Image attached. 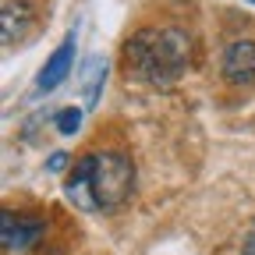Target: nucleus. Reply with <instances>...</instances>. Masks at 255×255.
Masks as SVG:
<instances>
[{
  "instance_id": "f257e3e1",
  "label": "nucleus",
  "mask_w": 255,
  "mask_h": 255,
  "mask_svg": "<svg viewBox=\"0 0 255 255\" xmlns=\"http://www.w3.org/2000/svg\"><path fill=\"white\" fill-rule=\"evenodd\" d=\"M64 191L85 213H114L135 191V163L128 152H117V149L89 152L68 174Z\"/></svg>"
},
{
  "instance_id": "f03ea898",
  "label": "nucleus",
  "mask_w": 255,
  "mask_h": 255,
  "mask_svg": "<svg viewBox=\"0 0 255 255\" xmlns=\"http://www.w3.org/2000/svg\"><path fill=\"white\" fill-rule=\"evenodd\" d=\"M191 60V39L188 32L170 28V25H152V28H138L131 39L124 43V68L128 78L167 89L174 85Z\"/></svg>"
},
{
  "instance_id": "7ed1b4c3",
  "label": "nucleus",
  "mask_w": 255,
  "mask_h": 255,
  "mask_svg": "<svg viewBox=\"0 0 255 255\" xmlns=\"http://www.w3.org/2000/svg\"><path fill=\"white\" fill-rule=\"evenodd\" d=\"M43 231H46V223L39 216L14 213V209L0 213V241H4V252H11V255H21L28 248H36L43 241Z\"/></svg>"
},
{
  "instance_id": "20e7f679",
  "label": "nucleus",
  "mask_w": 255,
  "mask_h": 255,
  "mask_svg": "<svg viewBox=\"0 0 255 255\" xmlns=\"http://www.w3.org/2000/svg\"><path fill=\"white\" fill-rule=\"evenodd\" d=\"M75 68V32H68L64 36V43L50 53V60L43 64V71L36 75V92H53L64 78L71 75Z\"/></svg>"
},
{
  "instance_id": "39448f33",
  "label": "nucleus",
  "mask_w": 255,
  "mask_h": 255,
  "mask_svg": "<svg viewBox=\"0 0 255 255\" xmlns=\"http://www.w3.org/2000/svg\"><path fill=\"white\" fill-rule=\"evenodd\" d=\"M223 78L234 85H248L255 78V43L252 39H234L223 50Z\"/></svg>"
},
{
  "instance_id": "423d86ee",
  "label": "nucleus",
  "mask_w": 255,
  "mask_h": 255,
  "mask_svg": "<svg viewBox=\"0 0 255 255\" xmlns=\"http://www.w3.org/2000/svg\"><path fill=\"white\" fill-rule=\"evenodd\" d=\"M103 82H107V60H103V57H89V60H85V68H82V89H85V107H96V103H100Z\"/></svg>"
},
{
  "instance_id": "0eeeda50",
  "label": "nucleus",
  "mask_w": 255,
  "mask_h": 255,
  "mask_svg": "<svg viewBox=\"0 0 255 255\" xmlns=\"http://www.w3.org/2000/svg\"><path fill=\"white\" fill-rule=\"evenodd\" d=\"M25 21H28V4H4V43H18L25 36Z\"/></svg>"
},
{
  "instance_id": "6e6552de",
  "label": "nucleus",
  "mask_w": 255,
  "mask_h": 255,
  "mask_svg": "<svg viewBox=\"0 0 255 255\" xmlns=\"http://www.w3.org/2000/svg\"><path fill=\"white\" fill-rule=\"evenodd\" d=\"M78 128H82V110H78V107L57 110V131H60V135H78Z\"/></svg>"
},
{
  "instance_id": "1a4fd4ad",
  "label": "nucleus",
  "mask_w": 255,
  "mask_h": 255,
  "mask_svg": "<svg viewBox=\"0 0 255 255\" xmlns=\"http://www.w3.org/2000/svg\"><path fill=\"white\" fill-rule=\"evenodd\" d=\"M64 167H68V152H53L50 163H46V170H50V174H60Z\"/></svg>"
},
{
  "instance_id": "9d476101",
  "label": "nucleus",
  "mask_w": 255,
  "mask_h": 255,
  "mask_svg": "<svg viewBox=\"0 0 255 255\" xmlns=\"http://www.w3.org/2000/svg\"><path fill=\"white\" fill-rule=\"evenodd\" d=\"M245 255H255V227H252V234L245 238Z\"/></svg>"
},
{
  "instance_id": "9b49d317",
  "label": "nucleus",
  "mask_w": 255,
  "mask_h": 255,
  "mask_svg": "<svg viewBox=\"0 0 255 255\" xmlns=\"http://www.w3.org/2000/svg\"><path fill=\"white\" fill-rule=\"evenodd\" d=\"M245 4H252V7H255V0H245Z\"/></svg>"
}]
</instances>
